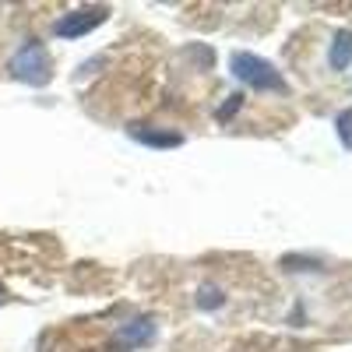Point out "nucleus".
<instances>
[{"label": "nucleus", "mask_w": 352, "mask_h": 352, "mask_svg": "<svg viewBox=\"0 0 352 352\" xmlns=\"http://www.w3.org/2000/svg\"><path fill=\"white\" fill-rule=\"evenodd\" d=\"M232 78L250 85L254 92H285V78L282 71H275V64H268L264 56H254V53H232Z\"/></svg>", "instance_id": "f257e3e1"}, {"label": "nucleus", "mask_w": 352, "mask_h": 352, "mask_svg": "<svg viewBox=\"0 0 352 352\" xmlns=\"http://www.w3.org/2000/svg\"><path fill=\"white\" fill-rule=\"evenodd\" d=\"M11 74L32 88H43L50 81V53L39 39H25L18 53L11 56Z\"/></svg>", "instance_id": "f03ea898"}, {"label": "nucleus", "mask_w": 352, "mask_h": 352, "mask_svg": "<svg viewBox=\"0 0 352 352\" xmlns=\"http://www.w3.org/2000/svg\"><path fill=\"white\" fill-rule=\"evenodd\" d=\"M106 21V8H81V11H71V14H60L56 18V36L60 39H78L85 32H92Z\"/></svg>", "instance_id": "7ed1b4c3"}, {"label": "nucleus", "mask_w": 352, "mask_h": 352, "mask_svg": "<svg viewBox=\"0 0 352 352\" xmlns=\"http://www.w3.org/2000/svg\"><path fill=\"white\" fill-rule=\"evenodd\" d=\"M127 134L138 144H148V148H180L184 134H176L169 127H127Z\"/></svg>", "instance_id": "20e7f679"}, {"label": "nucleus", "mask_w": 352, "mask_h": 352, "mask_svg": "<svg viewBox=\"0 0 352 352\" xmlns=\"http://www.w3.org/2000/svg\"><path fill=\"white\" fill-rule=\"evenodd\" d=\"M328 64H331V71H345L352 64V32H349V28H342V32L331 39Z\"/></svg>", "instance_id": "39448f33"}, {"label": "nucleus", "mask_w": 352, "mask_h": 352, "mask_svg": "<svg viewBox=\"0 0 352 352\" xmlns=\"http://www.w3.org/2000/svg\"><path fill=\"white\" fill-rule=\"evenodd\" d=\"M120 338L127 345H148L155 338V320L152 317H141V320H131V324L120 328Z\"/></svg>", "instance_id": "423d86ee"}, {"label": "nucleus", "mask_w": 352, "mask_h": 352, "mask_svg": "<svg viewBox=\"0 0 352 352\" xmlns=\"http://www.w3.org/2000/svg\"><path fill=\"white\" fill-rule=\"evenodd\" d=\"M222 303H226V296H222L219 285H201L197 289V307L201 310H219Z\"/></svg>", "instance_id": "0eeeda50"}, {"label": "nucleus", "mask_w": 352, "mask_h": 352, "mask_svg": "<svg viewBox=\"0 0 352 352\" xmlns=\"http://www.w3.org/2000/svg\"><path fill=\"white\" fill-rule=\"evenodd\" d=\"M335 131H338V141L345 144V148L352 152V106L345 113H338V120H335Z\"/></svg>", "instance_id": "6e6552de"}, {"label": "nucleus", "mask_w": 352, "mask_h": 352, "mask_svg": "<svg viewBox=\"0 0 352 352\" xmlns=\"http://www.w3.org/2000/svg\"><path fill=\"white\" fill-rule=\"evenodd\" d=\"M240 106H243V96H229V102H226V106L219 109V120H229V116L236 113Z\"/></svg>", "instance_id": "1a4fd4ad"}]
</instances>
